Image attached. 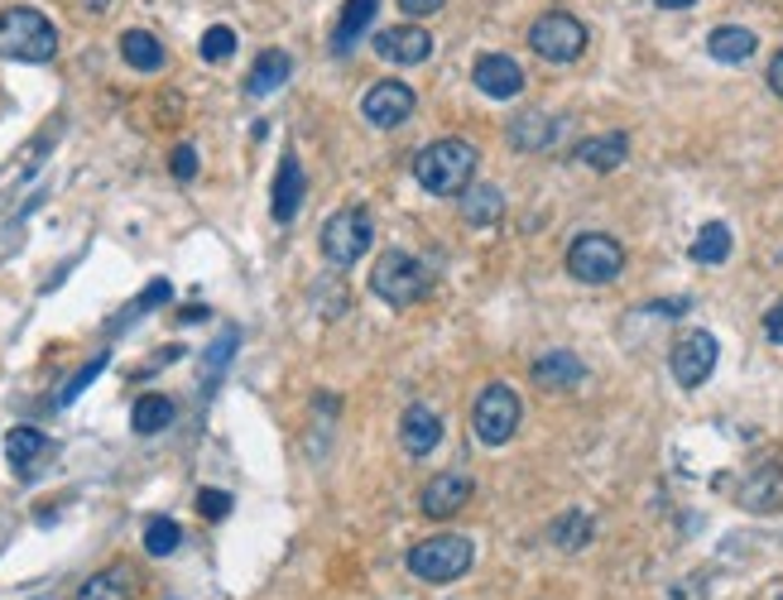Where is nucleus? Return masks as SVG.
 I'll list each match as a JSON object with an SVG mask.
<instances>
[{
  "mask_svg": "<svg viewBox=\"0 0 783 600\" xmlns=\"http://www.w3.org/2000/svg\"><path fill=\"white\" fill-rule=\"evenodd\" d=\"M525 423V404L510 385H486L471 404V433L481 437L486 447H505Z\"/></svg>",
  "mask_w": 783,
  "mask_h": 600,
  "instance_id": "nucleus-6",
  "label": "nucleus"
},
{
  "mask_svg": "<svg viewBox=\"0 0 783 600\" xmlns=\"http://www.w3.org/2000/svg\"><path fill=\"white\" fill-rule=\"evenodd\" d=\"M741 505L755 509V515H774V509H783V466L779 461L760 466V471L745 480V486H741Z\"/></svg>",
  "mask_w": 783,
  "mask_h": 600,
  "instance_id": "nucleus-18",
  "label": "nucleus"
},
{
  "mask_svg": "<svg viewBox=\"0 0 783 600\" xmlns=\"http://www.w3.org/2000/svg\"><path fill=\"white\" fill-rule=\"evenodd\" d=\"M770 87H774V96L783 101V49L774 53V63H770Z\"/></svg>",
  "mask_w": 783,
  "mask_h": 600,
  "instance_id": "nucleus-38",
  "label": "nucleus"
},
{
  "mask_svg": "<svg viewBox=\"0 0 783 600\" xmlns=\"http://www.w3.org/2000/svg\"><path fill=\"white\" fill-rule=\"evenodd\" d=\"M183 548V529L173 519H150L144 523V552H150V558H173V552Z\"/></svg>",
  "mask_w": 783,
  "mask_h": 600,
  "instance_id": "nucleus-30",
  "label": "nucleus"
},
{
  "mask_svg": "<svg viewBox=\"0 0 783 600\" xmlns=\"http://www.w3.org/2000/svg\"><path fill=\"white\" fill-rule=\"evenodd\" d=\"M654 6H659V10H692L698 0H654Z\"/></svg>",
  "mask_w": 783,
  "mask_h": 600,
  "instance_id": "nucleus-39",
  "label": "nucleus"
},
{
  "mask_svg": "<svg viewBox=\"0 0 783 600\" xmlns=\"http://www.w3.org/2000/svg\"><path fill=\"white\" fill-rule=\"evenodd\" d=\"M399 443L409 457H428V451L443 443V418L433 414L428 404H409L399 418Z\"/></svg>",
  "mask_w": 783,
  "mask_h": 600,
  "instance_id": "nucleus-15",
  "label": "nucleus"
},
{
  "mask_svg": "<svg viewBox=\"0 0 783 600\" xmlns=\"http://www.w3.org/2000/svg\"><path fill=\"white\" fill-rule=\"evenodd\" d=\"M288 78H294V58L284 49H265L255 58L251 78H245V96H270V92H279Z\"/></svg>",
  "mask_w": 783,
  "mask_h": 600,
  "instance_id": "nucleus-20",
  "label": "nucleus"
},
{
  "mask_svg": "<svg viewBox=\"0 0 783 600\" xmlns=\"http://www.w3.org/2000/svg\"><path fill=\"white\" fill-rule=\"evenodd\" d=\"M716 356H721V346H716L712 332H688V336H678V342H673L669 370H673V379L683 389H698V385H706V375L716 370Z\"/></svg>",
  "mask_w": 783,
  "mask_h": 600,
  "instance_id": "nucleus-9",
  "label": "nucleus"
},
{
  "mask_svg": "<svg viewBox=\"0 0 783 600\" xmlns=\"http://www.w3.org/2000/svg\"><path fill=\"white\" fill-rule=\"evenodd\" d=\"M121 58L135 72H159V68H164V43H159L150 29H125V34H121Z\"/></svg>",
  "mask_w": 783,
  "mask_h": 600,
  "instance_id": "nucleus-25",
  "label": "nucleus"
},
{
  "mask_svg": "<svg viewBox=\"0 0 783 600\" xmlns=\"http://www.w3.org/2000/svg\"><path fill=\"white\" fill-rule=\"evenodd\" d=\"M169 294H173V288H169V284H164V279H154V284H150V288H144V298H140V303H135V313H150V307H154V303H164V298H169Z\"/></svg>",
  "mask_w": 783,
  "mask_h": 600,
  "instance_id": "nucleus-36",
  "label": "nucleus"
},
{
  "mask_svg": "<svg viewBox=\"0 0 783 600\" xmlns=\"http://www.w3.org/2000/svg\"><path fill=\"white\" fill-rule=\"evenodd\" d=\"M582 379H587V365L572 350H548V356L533 360V385L543 389H577Z\"/></svg>",
  "mask_w": 783,
  "mask_h": 600,
  "instance_id": "nucleus-19",
  "label": "nucleus"
},
{
  "mask_svg": "<svg viewBox=\"0 0 783 600\" xmlns=\"http://www.w3.org/2000/svg\"><path fill=\"white\" fill-rule=\"evenodd\" d=\"M572 159H577V164H587V169H597V173H611V169H620L630 159V140L626 135H591V140L577 144Z\"/></svg>",
  "mask_w": 783,
  "mask_h": 600,
  "instance_id": "nucleus-22",
  "label": "nucleus"
},
{
  "mask_svg": "<svg viewBox=\"0 0 783 600\" xmlns=\"http://www.w3.org/2000/svg\"><path fill=\"white\" fill-rule=\"evenodd\" d=\"M418 106V96H414V87L409 82H395V78H385V82H375L366 96H360V115H366V125L375 130H395L404 125L414 115Z\"/></svg>",
  "mask_w": 783,
  "mask_h": 600,
  "instance_id": "nucleus-10",
  "label": "nucleus"
},
{
  "mask_svg": "<svg viewBox=\"0 0 783 600\" xmlns=\"http://www.w3.org/2000/svg\"><path fill=\"white\" fill-rule=\"evenodd\" d=\"M58 53V29L49 14H39L34 6H10L0 14V58L14 63H49Z\"/></svg>",
  "mask_w": 783,
  "mask_h": 600,
  "instance_id": "nucleus-2",
  "label": "nucleus"
},
{
  "mask_svg": "<svg viewBox=\"0 0 783 600\" xmlns=\"http://www.w3.org/2000/svg\"><path fill=\"white\" fill-rule=\"evenodd\" d=\"M433 288V270L409 251H385L370 270V294L385 298L389 307H409Z\"/></svg>",
  "mask_w": 783,
  "mask_h": 600,
  "instance_id": "nucleus-3",
  "label": "nucleus"
},
{
  "mask_svg": "<svg viewBox=\"0 0 783 600\" xmlns=\"http://www.w3.org/2000/svg\"><path fill=\"white\" fill-rule=\"evenodd\" d=\"M375 53H380L385 63L414 68V63H424V58L433 53V34H428V29H418V24L380 29V34H375Z\"/></svg>",
  "mask_w": 783,
  "mask_h": 600,
  "instance_id": "nucleus-13",
  "label": "nucleus"
},
{
  "mask_svg": "<svg viewBox=\"0 0 783 600\" xmlns=\"http://www.w3.org/2000/svg\"><path fill=\"white\" fill-rule=\"evenodd\" d=\"M6 457H10V466H14L20 476H34L39 461L49 457V437H43L39 428H14V433L6 437Z\"/></svg>",
  "mask_w": 783,
  "mask_h": 600,
  "instance_id": "nucleus-24",
  "label": "nucleus"
},
{
  "mask_svg": "<svg viewBox=\"0 0 783 600\" xmlns=\"http://www.w3.org/2000/svg\"><path fill=\"white\" fill-rule=\"evenodd\" d=\"M231 53H236V29H231V24H212L207 34H202V58H207V63H226Z\"/></svg>",
  "mask_w": 783,
  "mask_h": 600,
  "instance_id": "nucleus-31",
  "label": "nucleus"
},
{
  "mask_svg": "<svg viewBox=\"0 0 783 600\" xmlns=\"http://www.w3.org/2000/svg\"><path fill=\"white\" fill-rule=\"evenodd\" d=\"M692 260L698 265H726L731 260V226L726 222H706L692 241Z\"/></svg>",
  "mask_w": 783,
  "mask_h": 600,
  "instance_id": "nucleus-28",
  "label": "nucleus"
},
{
  "mask_svg": "<svg viewBox=\"0 0 783 600\" xmlns=\"http://www.w3.org/2000/svg\"><path fill=\"white\" fill-rule=\"evenodd\" d=\"M447 0H399V10L409 14V20H428V14H438Z\"/></svg>",
  "mask_w": 783,
  "mask_h": 600,
  "instance_id": "nucleus-35",
  "label": "nucleus"
},
{
  "mask_svg": "<svg viewBox=\"0 0 783 600\" xmlns=\"http://www.w3.org/2000/svg\"><path fill=\"white\" fill-rule=\"evenodd\" d=\"M461 222L476 226V231H490L505 222V193L496 183H471L461 193Z\"/></svg>",
  "mask_w": 783,
  "mask_h": 600,
  "instance_id": "nucleus-17",
  "label": "nucleus"
},
{
  "mask_svg": "<svg viewBox=\"0 0 783 600\" xmlns=\"http://www.w3.org/2000/svg\"><path fill=\"white\" fill-rule=\"evenodd\" d=\"M370 241H375V222H370L366 207L332 212L327 222H323V236H317V245H323V255H327L332 270H352L356 260L370 251Z\"/></svg>",
  "mask_w": 783,
  "mask_h": 600,
  "instance_id": "nucleus-5",
  "label": "nucleus"
},
{
  "mask_svg": "<svg viewBox=\"0 0 783 600\" xmlns=\"http://www.w3.org/2000/svg\"><path fill=\"white\" fill-rule=\"evenodd\" d=\"M173 418H179V408H173L169 394H144V399L135 404V414H130V423H135V433H140V437L164 433Z\"/></svg>",
  "mask_w": 783,
  "mask_h": 600,
  "instance_id": "nucleus-26",
  "label": "nucleus"
},
{
  "mask_svg": "<svg viewBox=\"0 0 783 600\" xmlns=\"http://www.w3.org/2000/svg\"><path fill=\"white\" fill-rule=\"evenodd\" d=\"M568 274L577 284H616L626 274V251H620L616 236L587 231V236L568 245Z\"/></svg>",
  "mask_w": 783,
  "mask_h": 600,
  "instance_id": "nucleus-8",
  "label": "nucleus"
},
{
  "mask_svg": "<svg viewBox=\"0 0 783 600\" xmlns=\"http://www.w3.org/2000/svg\"><path fill=\"white\" fill-rule=\"evenodd\" d=\"M173 179H179V183L197 179V150H193V144H179V150H173Z\"/></svg>",
  "mask_w": 783,
  "mask_h": 600,
  "instance_id": "nucleus-34",
  "label": "nucleus"
},
{
  "mask_svg": "<svg viewBox=\"0 0 783 600\" xmlns=\"http://www.w3.org/2000/svg\"><path fill=\"white\" fill-rule=\"evenodd\" d=\"M106 360H111V356H106V350H101V356H96L92 365H82V370H78V379H72V385L63 389V404H72V399H78V394H82L87 385H92V379H96L101 370H106Z\"/></svg>",
  "mask_w": 783,
  "mask_h": 600,
  "instance_id": "nucleus-33",
  "label": "nucleus"
},
{
  "mask_svg": "<svg viewBox=\"0 0 783 600\" xmlns=\"http://www.w3.org/2000/svg\"><path fill=\"white\" fill-rule=\"evenodd\" d=\"M764 336H770L774 346H783V303H779V307H770V313H764Z\"/></svg>",
  "mask_w": 783,
  "mask_h": 600,
  "instance_id": "nucleus-37",
  "label": "nucleus"
},
{
  "mask_svg": "<svg viewBox=\"0 0 783 600\" xmlns=\"http://www.w3.org/2000/svg\"><path fill=\"white\" fill-rule=\"evenodd\" d=\"M562 130H568V121H562V115L529 111V115H515L510 130H505V140H510L519 154H543V150H553V144L562 140Z\"/></svg>",
  "mask_w": 783,
  "mask_h": 600,
  "instance_id": "nucleus-12",
  "label": "nucleus"
},
{
  "mask_svg": "<svg viewBox=\"0 0 783 600\" xmlns=\"http://www.w3.org/2000/svg\"><path fill=\"white\" fill-rule=\"evenodd\" d=\"M78 600H130V572L125 567H106V572H96L78 591Z\"/></svg>",
  "mask_w": 783,
  "mask_h": 600,
  "instance_id": "nucleus-29",
  "label": "nucleus"
},
{
  "mask_svg": "<svg viewBox=\"0 0 783 600\" xmlns=\"http://www.w3.org/2000/svg\"><path fill=\"white\" fill-rule=\"evenodd\" d=\"M82 6H87V10H106L111 0H82Z\"/></svg>",
  "mask_w": 783,
  "mask_h": 600,
  "instance_id": "nucleus-40",
  "label": "nucleus"
},
{
  "mask_svg": "<svg viewBox=\"0 0 783 600\" xmlns=\"http://www.w3.org/2000/svg\"><path fill=\"white\" fill-rule=\"evenodd\" d=\"M760 49V39H755V29H745V24H721L706 34V53L716 58V63H745V58H755Z\"/></svg>",
  "mask_w": 783,
  "mask_h": 600,
  "instance_id": "nucleus-21",
  "label": "nucleus"
},
{
  "mask_svg": "<svg viewBox=\"0 0 783 600\" xmlns=\"http://www.w3.org/2000/svg\"><path fill=\"white\" fill-rule=\"evenodd\" d=\"M197 515L202 519H226L231 515V495L226 490H197Z\"/></svg>",
  "mask_w": 783,
  "mask_h": 600,
  "instance_id": "nucleus-32",
  "label": "nucleus"
},
{
  "mask_svg": "<svg viewBox=\"0 0 783 600\" xmlns=\"http://www.w3.org/2000/svg\"><path fill=\"white\" fill-rule=\"evenodd\" d=\"M476 562V548L471 538L461 533H438V538H424L418 548H409V572L428 587H447V581H461L471 572Z\"/></svg>",
  "mask_w": 783,
  "mask_h": 600,
  "instance_id": "nucleus-4",
  "label": "nucleus"
},
{
  "mask_svg": "<svg viewBox=\"0 0 783 600\" xmlns=\"http://www.w3.org/2000/svg\"><path fill=\"white\" fill-rule=\"evenodd\" d=\"M471 500H476V480L467 471H438L424 490H418V509H424L428 519H452Z\"/></svg>",
  "mask_w": 783,
  "mask_h": 600,
  "instance_id": "nucleus-11",
  "label": "nucleus"
},
{
  "mask_svg": "<svg viewBox=\"0 0 783 600\" xmlns=\"http://www.w3.org/2000/svg\"><path fill=\"white\" fill-rule=\"evenodd\" d=\"M375 10H380V0H346L342 20H337V29H332V53H352L356 39L370 29Z\"/></svg>",
  "mask_w": 783,
  "mask_h": 600,
  "instance_id": "nucleus-23",
  "label": "nucleus"
},
{
  "mask_svg": "<svg viewBox=\"0 0 783 600\" xmlns=\"http://www.w3.org/2000/svg\"><path fill=\"white\" fill-rule=\"evenodd\" d=\"M303 164L294 154H284V164H279V173H274V197H270V212H274V222L279 226H288L298 216V207H303Z\"/></svg>",
  "mask_w": 783,
  "mask_h": 600,
  "instance_id": "nucleus-16",
  "label": "nucleus"
},
{
  "mask_svg": "<svg viewBox=\"0 0 783 600\" xmlns=\"http://www.w3.org/2000/svg\"><path fill=\"white\" fill-rule=\"evenodd\" d=\"M548 538H553V548L577 552V548H587L591 538H597V523H591V515H582V509H568V515L548 529Z\"/></svg>",
  "mask_w": 783,
  "mask_h": 600,
  "instance_id": "nucleus-27",
  "label": "nucleus"
},
{
  "mask_svg": "<svg viewBox=\"0 0 783 600\" xmlns=\"http://www.w3.org/2000/svg\"><path fill=\"white\" fill-rule=\"evenodd\" d=\"M529 49L543 63H577L587 53V24L568 10H548L529 24Z\"/></svg>",
  "mask_w": 783,
  "mask_h": 600,
  "instance_id": "nucleus-7",
  "label": "nucleus"
},
{
  "mask_svg": "<svg viewBox=\"0 0 783 600\" xmlns=\"http://www.w3.org/2000/svg\"><path fill=\"white\" fill-rule=\"evenodd\" d=\"M476 87L496 101H510L525 92V68L505 53H486V58H476Z\"/></svg>",
  "mask_w": 783,
  "mask_h": 600,
  "instance_id": "nucleus-14",
  "label": "nucleus"
},
{
  "mask_svg": "<svg viewBox=\"0 0 783 600\" xmlns=\"http://www.w3.org/2000/svg\"><path fill=\"white\" fill-rule=\"evenodd\" d=\"M476 164H481V154H476V144L471 140H457V135H447V140H433L418 150L414 159V179L424 193L433 197H447V193H467L471 179H476Z\"/></svg>",
  "mask_w": 783,
  "mask_h": 600,
  "instance_id": "nucleus-1",
  "label": "nucleus"
}]
</instances>
